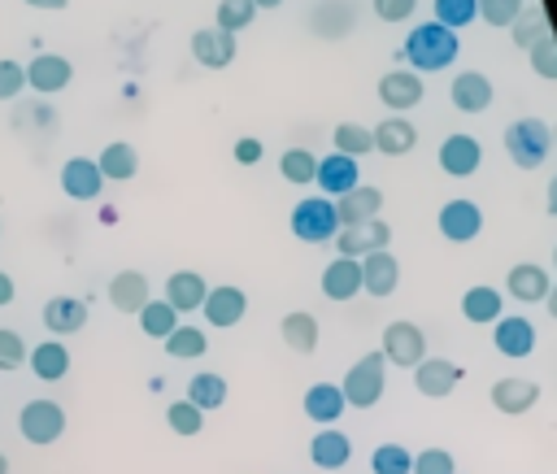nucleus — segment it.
<instances>
[{"label": "nucleus", "instance_id": "f257e3e1", "mask_svg": "<svg viewBox=\"0 0 557 474\" xmlns=\"http://www.w3.org/2000/svg\"><path fill=\"white\" fill-rule=\"evenodd\" d=\"M457 52H461L457 30H448V26H440V22H422V26H413L409 39H405V61H409L413 70H422V74L448 70Z\"/></svg>", "mask_w": 557, "mask_h": 474}, {"label": "nucleus", "instance_id": "f03ea898", "mask_svg": "<svg viewBox=\"0 0 557 474\" xmlns=\"http://www.w3.org/2000/svg\"><path fill=\"white\" fill-rule=\"evenodd\" d=\"M553 148V126H544L540 117H518L513 126H505V152L518 170H535Z\"/></svg>", "mask_w": 557, "mask_h": 474}, {"label": "nucleus", "instance_id": "7ed1b4c3", "mask_svg": "<svg viewBox=\"0 0 557 474\" xmlns=\"http://www.w3.org/2000/svg\"><path fill=\"white\" fill-rule=\"evenodd\" d=\"M383 365H387L383 352H366V357L344 374L339 391H344V404H348V409H370V404H379V396H383V374H387Z\"/></svg>", "mask_w": 557, "mask_h": 474}, {"label": "nucleus", "instance_id": "20e7f679", "mask_svg": "<svg viewBox=\"0 0 557 474\" xmlns=\"http://www.w3.org/2000/svg\"><path fill=\"white\" fill-rule=\"evenodd\" d=\"M292 235L305 244H326L339 235V217H335V200L326 196H305L292 209Z\"/></svg>", "mask_w": 557, "mask_h": 474}, {"label": "nucleus", "instance_id": "39448f33", "mask_svg": "<svg viewBox=\"0 0 557 474\" xmlns=\"http://www.w3.org/2000/svg\"><path fill=\"white\" fill-rule=\"evenodd\" d=\"M17 426H22V439L30 444H52L61 439L65 431V409L57 400H26L22 413H17Z\"/></svg>", "mask_w": 557, "mask_h": 474}, {"label": "nucleus", "instance_id": "423d86ee", "mask_svg": "<svg viewBox=\"0 0 557 474\" xmlns=\"http://www.w3.org/2000/svg\"><path fill=\"white\" fill-rule=\"evenodd\" d=\"M435 226H440V235H444L448 244H470V239H479V230H483V209H479L474 200H444Z\"/></svg>", "mask_w": 557, "mask_h": 474}, {"label": "nucleus", "instance_id": "0eeeda50", "mask_svg": "<svg viewBox=\"0 0 557 474\" xmlns=\"http://www.w3.org/2000/svg\"><path fill=\"white\" fill-rule=\"evenodd\" d=\"M413 383H418V391H422L426 400H444V396H453V387L461 383V365L448 361V357H422V361L413 365Z\"/></svg>", "mask_w": 557, "mask_h": 474}, {"label": "nucleus", "instance_id": "6e6552de", "mask_svg": "<svg viewBox=\"0 0 557 474\" xmlns=\"http://www.w3.org/2000/svg\"><path fill=\"white\" fill-rule=\"evenodd\" d=\"M383 357L392 365H418L426 357V335L413 322H387V330H383Z\"/></svg>", "mask_w": 557, "mask_h": 474}, {"label": "nucleus", "instance_id": "1a4fd4ad", "mask_svg": "<svg viewBox=\"0 0 557 474\" xmlns=\"http://www.w3.org/2000/svg\"><path fill=\"white\" fill-rule=\"evenodd\" d=\"M191 57L205 65V70H226L235 61V35L222 30V26H200L191 35Z\"/></svg>", "mask_w": 557, "mask_h": 474}, {"label": "nucleus", "instance_id": "9d476101", "mask_svg": "<svg viewBox=\"0 0 557 474\" xmlns=\"http://www.w3.org/2000/svg\"><path fill=\"white\" fill-rule=\"evenodd\" d=\"M70 78H74V65H70V57H57V52H39V57H30V65H26V87L39 91V96L61 91Z\"/></svg>", "mask_w": 557, "mask_h": 474}, {"label": "nucleus", "instance_id": "9b49d317", "mask_svg": "<svg viewBox=\"0 0 557 474\" xmlns=\"http://www.w3.org/2000/svg\"><path fill=\"white\" fill-rule=\"evenodd\" d=\"M387 239H392V226L374 217V222H366V226H344V230L335 235V248H339V257L361 261L366 252H383Z\"/></svg>", "mask_w": 557, "mask_h": 474}, {"label": "nucleus", "instance_id": "f8f14e48", "mask_svg": "<svg viewBox=\"0 0 557 474\" xmlns=\"http://www.w3.org/2000/svg\"><path fill=\"white\" fill-rule=\"evenodd\" d=\"M479 161H483V148H479L474 135H448L440 144V170L448 178H470L479 170Z\"/></svg>", "mask_w": 557, "mask_h": 474}, {"label": "nucleus", "instance_id": "ddd939ff", "mask_svg": "<svg viewBox=\"0 0 557 474\" xmlns=\"http://www.w3.org/2000/svg\"><path fill=\"white\" fill-rule=\"evenodd\" d=\"M100 187H104V174H100L96 161H87V157H70V161L61 165V191H65L70 200H96Z\"/></svg>", "mask_w": 557, "mask_h": 474}, {"label": "nucleus", "instance_id": "4468645a", "mask_svg": "<svg viewBox=\"0 0 557 474\" xmlns=\"http://www.w3.org/2000/svg\"><path fill=\"white\" fill-rule=\"evenodd\" d=\"M379 209H383V191H379V187H361V183L335 200L339 226H366V222L379 217Z\"/></svg>", "mask_w": 557, "mask_h": 474}, {"label": "nucleus", "instance_id": "2eb2a0df", "mask_svg": "<svg viewBox=\"0 0 557 474\" xmlns=\"http://www.w3.org/2000/svg\"><path fill=\"white\" fill-rule=\"evenodd\" d=\"M361 287L370 291V296H392L396 287H400V261L383 248V252H366L361 257Z\"/></svg>", "mask_w": 557, "mask_h": 474}, {"label": "nucleus", "instance_id": "dca6fc26", "mask_svg": "<svg viewBox=\"0 0 557 474\" xmlns=\"http://www.w3.org/2000/svg\"><path fill=\"white\" fill-rule=\"evenodd\" d=\"M548 287H553V278H548V270L535 265V261H518V265L505 274V291H509L513 300H522V304H540V300L548 296Z\"/></svg>", "mask_w": 557, "mask_h": 474}, {"label": "nucleus", "instance_id": "f3484780", "mask_svg": "<svg viewBox=\"0 0 557 474\" xmlns=\"http://www.w3.org/2000/svg\"><path fill=\"white\" fill-rule=\"evenodd\" d=\"M540 400V383L535 378H522V374H505V378H496L492 383V404L500 409V413H527L531 404Z\"/></svg>", "mask_w": 557, "mask_h": 474}, {"label": "nucleus", "instance_id": "a211bd4d", "mask_svg": "<svg viewBox=\"0 0 557 474\" xmlns=\"http://www.w3.org/2000/svg\"><path fill=\"white\" fill-rule=\"evenodd\" d=\"M379 100L392 109V113H409L418 100H422V78L413 70H392L379 78Z\"/></svg>", "mask_w": 557, "mask_h": 474}, {"label": "nucleus", "instance_id": "6ab92c4d", "mask_svg": "<svg viewBox=\"0 0 557 474\" xmlns=\"http://www.w3.org/2000/svg\"><path fill=\"white\" fill-rule=\"evenodd\" d=\"M370 135H374V148H379L383 157H405V152H413V144H418V126H413L405 113L383 117Z\"/></svg>", "mask_w": 557, "mask_h": 474}, {"label": "nucleus", "instance_id": "aec40b11", "mask_svg": "<svg viewBox=\"0 0 557 474\" xmlns=\"http://www.w3.org/2000/svg\"><path fill=\"white\" fill-rule=\"evenodd\" d=\"M205 317H209V326H218V330H226V326H235L239 317H244V309H248V296L239 291V287H209V296H205Z\"/></svg>", "mask_w": 557, "mask_h": 474}, {"label": "nucleus", "instance_id": "412c9836", "mask_svg": "<svg viewBox=\"0 0 557 474\" xmlns=\"http://www.w3.org/2000/svg\"><path fill=\"white\" fill-rule=\"evenodd\" d=\"M492 344H496V352H500V357L522 361V357H531V352H535V326H531L527 317H500V322H496Z\"/></svg>", "mask_w": 557, "mask_h": 474}, {"label": "nucleus", "instance_id": "4be33fe9", "mask_svg": "<svg viewBox=\"0 0 557 474\" xmlns=\"http://www.w3.org/2000/svg\"><path fill=\"white\" fill-rule=\"evenodd\" d=\"M313 183L326 191V196H344V191H352L361 178H357V161L352 157H344V152H331V157H322L318 161V174H313Z\"/></svg>", "mask_w": 557, "mask_h": 474}, {"label": "nucleus", "instance_id": "5701e85b", "mask_svg": "<svg viewBox=\"0 0 557 474\" xmlns=\"http://www.w3.org/2000/svg\"><path fill=\"white\" fill-rule=\"evenodd\" d=\"M44 326H48V335H74V330H83L87 326V300H78V296H52L44 304Z\"/></svg>", "mask_w": 557, "mask_h": 474}, {"label": "nucleus", "instance_id": "b1692460", "mask_svg": "<svg viewBox=\"0 0 557 474\" xmlns=\"http://www.w3.org/2000/svg\"><path fill=\"white\" fill-rule=\"evenodd\" d=\"M357 291H361V261L335 257V261L322 270V296H326V300H352Z\"/></svg>", "mask_w": 557, "mask_h": 474}, {"label": "nucleus", "instance_id": "393cba45", "mask_svg": "<svg viewBox=\"0 0 557 474\" xmlns=\"http://www.w3.org/2000/svg\"><path fill=\"white\" fill-rule=\"evenodd\" d=\"M492 78L487 74H479V70H466V74H457L453 78V104L461 109V113H483L487 104H492Z\"/></svg>", "mask_w": 557, "mask_h": 474}, {"label": "nucleus", "instance_id": "a878e982", "mask_svg": "<svg viewBox=\"0 0 557 474\" xmlns=\"http://www.w3.org/2000/svg\"><path fill=\"white\" fill-rule=\"evenodd\" d=\"M205 296H209V283H205L196 270H174V274L165 278V300H170L178 313L200 309V304H205Z\"/></svg>", "mask_w": 557, "mask_h": 474}, {"label": "nucleus", "instance_id": "bb28decb", "mask_svg": "<svg viewBox=\"0 0 557 474\" xmlns=\"http://www.w3.org/2000/svg\"><path fill=\"white\" fill-rule=\"evenodd\" d=\"M109 300H113V309L117 313H139L152 296H148V278L139 274V270H122V274H113V283H109Z\"/></svg>", "mask_w": 557, "mask_h": 474}, {"label": "nucleus", "instance_id": "cd10ccee", "mask_svg": "<svg viewBox=\"0 0 557 474\" xmlns=\"http://www.w3.org/2000/svg\"><path fill=\"white\" fill-rule=\"evenodd\" d=\"M461 313H466V322H474V326H496V322L505 317V296H500L496 287H470V291L461 296Z\"/></svg>", "mask_w": 557, "mask_h": 474}, {"label": "nucleus", "instance_id": "c85d7f7f", "mask_svg": "<svg viewBox=\"0 0 557 474\" xmlns=\"http://www.w3.org/2000/svg\"><path fill=\"white\" fill-rule=\"evenodd\" d=\"M344 409H348V404H344V391H339L335 383H313V387L305 391V417L318 422V426H335V417H339Z\"/></svg>", "mask_w": 557, "mask_h": 474}, {"label": "nucleus", "instance_id": "c756f323", "mask_svg": "<svg viewBox=\"0 0 557 474\" xmlns=\"http://www.w3.org/2000/svg\"><path fill=\"white\" fill-rule=\"evenodd\" d=\"M309 457H313V465H318V470H339V465L352 457V444H348V435H344V431L322 426V431L309 439Z\"/></svg>", "mask_w": 557, "mask_h": 474}, {"label": "nucleus", "instance_id": "7c9ffc66", "mask_svg": "<svg viewBox=\"0 0 557 474\" xmlns=\"http://www.w3.org/2000/svg\"><path fill=\"white\" fill-rule=\"evenodd\" d=\"M26 361H30L35 378L57 383V378H65V370H70V348H65L61 339H44V344H35V348L26 352Z\"/></svg>", "mask_w": 557, "mask_h": 474}, {"label": "nucleus", "instance_id": "2f4dec72", "mask_svg": "<svg viewBox=\"0 0 557 474\" xmlns=\"http://www.w3.org/2000/svg\"><path fill=\"white\" fill-rule=\"evenodd\" d=\"M278 335H283V344H287L296 357H309V352L318 348V317H313V313H305V309H296V313H287V317H283Z\"/></svg>", "mask_w": 557, "mask_h": 474}, {"label": "nucleus", "instance_id": "473e14b6", "mask_svg": "<svg viewBox=\"0 0 557 474\" xmlns=\"http://www.w3.org/2000/svg\"><path fill=\"white\" fill-rule=\"evenodd\" d=\"M96 165H100V174H104V178L126 183V178H135V174H139V152H135V144L113 139V144H109V148L96 157Z\"/></svg>", "mask_w": 557, "mask_h": 474}, {"label": "nucleus", "instance_id": "72a5a7b5", "mask_svg": "<svg viewBox=\"0 0 557 474\" xmlns=\"http://www.w3.org/2000/svg\"><path fill=\"white\" fill-rule=\"evenodd\" d=\"M161 344H165V352L178 357V361H196V357H205V348H209L205 330H200V326H183V322H178Z\"/></svg>", "mask_w": 557, "mask_h": 474}, {"label": "nucleus", "instance_id": "f704fd0d", "mask_svg": "<svg viewBox=\"0 0 557 474\" xmlns=\"http://www.w3.org/2000/svg\"><path fill=\"white\" fill-rule=\"evenodd\" d=\"M187 400H191L196 409H218V404H226V378L213 374V370H200V374L187 383Z\"/></svg>", "mask_w": 557, "mask_h": 474}, {"label": "nucleus", "instance_id": "c9c22d12", "mask_svg": "<svg viewBox=\"0 0 557 474\" xmlns=\"http://www.w3.org/2000/svg\"><path fill=\"white\" fill-rule=\"evenodd\" d=\"M139 326H144V335H152V339H165L174 326H178V309L170 304V300H148L139 313Z\"/></svg>", "mask_w": 557, "mask_h": 474}, {"label": "nucleus", "instance_id": "e433bc0d", "mask_svg": "<svg viewBox=\"0 0 557 474\" xmlns=\"http://www.w3.org/2000/svg\"><path fill=\"white\" fill-rule=\"evenodd\" d=\"M509 35H513V43H518V48H531V43H540V39L548 35V13H544L540 4H535V9H522V13L513 17Z\"/></svg>", "mask_w": 557, "mask_h": 474}, {"label": "nucleus", "instance_id": "4c0bfd02", "mask_svg": "<svg viewBox=\"0 0 557 474\" xmlns=\"http://www.w3.org/2000/svg\"><path fill=\"white\" fill-rule=\"evenodd\" d=\"M374 474H413V452L405 444H379L370 457Z\"/></svg>", "mask_w": 557, "mask_h": 474}, {"label": "nucleus", "instance_id": "58836bf2", "mask_svg": "<svg viewBox=\"0 0 557 474\" xmlns=\"http://www.w3.org/2000/svg\"><path fill=\"white\" fill-rule=\"evenodd\" d=\"M165 422H170L174 435L191 439V435H200V426H205V409H196V404L183 396V400H174V404L165 409Z\"/></svg>", "mask_w": 557, "mask_h": 474}, {"label": "nucleus", "instance_id": "ea45409f", "mask_svg": "<svg viewBox=\"0 0 557 474\" xmlns=\"http://www.w3.org/2000/svg\"><path fill=\"white\" fill-rule=\"evenodd\" d=\"M374 148V135L366 130V126H357V122H339L335 126V152H344V157H366Z\"/></svg>", "mask_w": 557, "mask_h": 474}, {"label": "nucleus", "instance_id": "a19ab883", "mask_svg": "<svg viewBox=\"0 0 557 474\" xmlns=\"http://www.w3.org/2000/svg\"><path fill=\"white\" fill-rule=\"evenodd\" d=\"M278 170H283V178H287V183L305 187V183H313V174H318V157H313V152H305V148H287V152H283V161H278Z\"/></svg>", "mask_w": 557, "mask_h": 474}, {"label": "nucleus", "instance_id": "79ce46f5", "mask_svg": "<svg viewBox=\"0 0 557 474\" xmlns=\"http://www.w3.org/2000/svg\"><path fill=\"white\" fill-rule=\"evenodd\" d=\"M252 17H257V4L252 0H218V26L222 30H244V26H252Z\"/></svg>", "mask_w": 557, "mask_h": 474}, {"label": "nucleus", "instance_id": "37998d69", "mask_svg": "<svg viewBox=\"0 0 557 474\" xmlns=\"http://www.w3.org/2000/svg\"><path fill=\"white\" fill-rule=\"evenodd\" d=\"M479 17V4L474 0H435V22L457 30V26H470Z\"/></svg>", "mask_w": 557, "mask_h": 474}, {"label": "nucleus", "instance_id": "c03bdc74", "mask_svg": "<svg viewBox=\"0 0 557 474\" xmlns=\"http://www.w3.org/2000/svg\"><path fill=\"white\" fill-rule=\"evenodd\" d=\"M527 52H531V70H535L540 78H553V83H557V39H553V30H548L540 43H531Z\"/></svg>", "mask_w": 557, "mask_h": 474}, {"label": "nucleus", "instance_id": "a18cd8bd", "mask_svg": "<svg viewBox=\"0 0 557 474\" xmlns=\"http://www.w3.org/2000/svg\"><path fill=\"white\" fill-rule=\"evenodd\" d=\"M474 4L487 26H513V17L522 13V0H474Z\"/></svg>", "mask_w": 557, "mask_h": 474}, {"label": "nucleus", "instance_id": "49530a36", "mask_svg": "<svg viewBox=\"0 0 557 474\" xmlns=\"http://www.w3.org/2000/svg\"><path fill=\"white\" fill-rule=\"evenodd\" d=\"M453 470H457V461L448 448H422L413 457V474H453Z\"/></svg>", "mask_w": 557, "mask_h": 474}, {"label": "nucleus", "instance_id": "de8ad7c7", "mask_svg": "<svg viewBox=\"0 0 557 474\" xmlns=\"http://www.w3.org/2000/svg\"><path fill=\"white\" fill-rule=\"evenodd\" d=\"M22 87H26V65L0 57V100H13Z\"/></svg>", "mask_w": 557, "mask_h": 474}, {"label": "nucleus", "instance_id": "09e8293b", "mask_svg": "<svg viewBox=\"0 0 557 474\" xmlns=\"http://www.w3.org/2000/svg\"><path fill=\"white\" fill-rule=\"evenodd\" d=\"M22 361H26V344H22V335L9 330V326H0V370H13V365H22Z\"/></svg>", "mask_w": 557, "mask_h": 474}, {"label": "nucleus", "instance_id": "8fccbe9b", "mask_svg": "<svg viewBox=\"0 0 557 474\" xmlns=\"http://www.w3.org/2000/svg\"><path fill=\"white\" fill-rule=\"evenodd\" d=\"M413 9H418V0H374V13L383 22H405V17H413Z\"/></svg>", "mask_w": 557, "mask_h": 474}, {"label": "nucleus", "instance_id": "3c124183", "mask_svg": "<svg viewBox=\"0 0 557 474\" xmlns=\"http://www.w3.org/2000/svg\"><path fill=\"white\" fill-rule=\"evenodd\" d=\"M235 161H239V165H257V161H261V139L244 135V139L235 144Z\"/></svg>", "mask_w": 557, "mask_h": 474}, {"label": "nucleus", "instance_id": "603ef678", "mask_svg": "<svg viewBox=\"0 0 557 474\" xmlns=\"http://www.w3.org/2000/svg\"><path fill=\"white\" fill-rule=\"evenodd\" d=\"M9 300H13V278H9L4 270H0V309H4Z\"/></svg>", "mask_w": 557, "mask_h": 474}, {"label": "nucleus", "instance_id": "864d4df0", "mask_svg": "<svg viewBox=\"0 0 557 474\" xmlns=\"http://www.w3.org/2000/svg\"><path fill=\"white\" fill-rule=\"evenodd\" d=\"M26 4H30V9H52V13H57V9H65L70 0H26Z\"/></svg>", "mask_w": 557, "mask_h": 474}, {"label": "nucleus", "instance_id": "5fc2aeb1", "mask_svg": "<svg viewBox=\"0 0 557 474\" xmlns=\"http://www.w3.org/2000/svg\"><path fill=\"white\" fill-rule=\"evenodd\" d=\"M544 204H548V213H553V217H557V174H553V178H548V200H544Z\"/></svg>", "mask_w": 557, "mask_h": 474}, {"label": "nucleus", "instance_id": "6e6d98bb", "mask_svg": "<svg viewBox=\"0 0 557 474\" xmlns=\"http://www.w3.org/2000/svg\"><path fill=\"white\" fill-rule=\"evenodd\" d=\"M544 304H548V313H553V317H557V283H553V287H548V296H544Z\"/></svg>", "mask_w": 557, "mask_h": 474}, {"label": "nucleus", "instance_id": "4d7b16f0", "mask_svg": "<svg viewBox=\"0 0 557 474\" xmlns=\"http://www.w3.org/2000/svg\"><path fill=\"white\" fill-rule=\"evenodd\" d=\"M252 4H257V9H278L283 0H252Z\"/></svg>", "mask_w": 557, "mask_h": 474}, {"label": "nucleus", "instance_id": "13d9d810", "mask_svg": "<svg viewBox=\"0 0 557 474\" xmlns=\"http://www.w3.org/2000/svg\"><path fill=\"white\" fill-rule=\"evenodd\" d=\"M0 474H9V457L4 452H0Z\"/></svg>", "mask_w": 557, "mask_h": 474}, {"label": "nucleus", "instance_id": "bf43d9fd", "mask_svg": "<svg viewBox=\"0 0 557 474\" xmlns=\"http://www.w3.org/2000/svg\"><path fill=\"white\" fill-rule=\"evenodd\" d=\"M553 144H557V126H553Z\"/></svg>", "mask_w": 557, "mask_h": 474}, {"label": "nucleus", "instance_id": "052dcab7", "mask_svg": "<svg viewBox=\"0 0 557 474\" xmlns=\"http://www.w3.org/2000/svg\"><path fill=\"white\" fill-rule=\"evenodd\" d=\"M553 265H557V248H553Z\"/></svg>", "mask_w": 557, "mask_h": 474}]
</instances>
